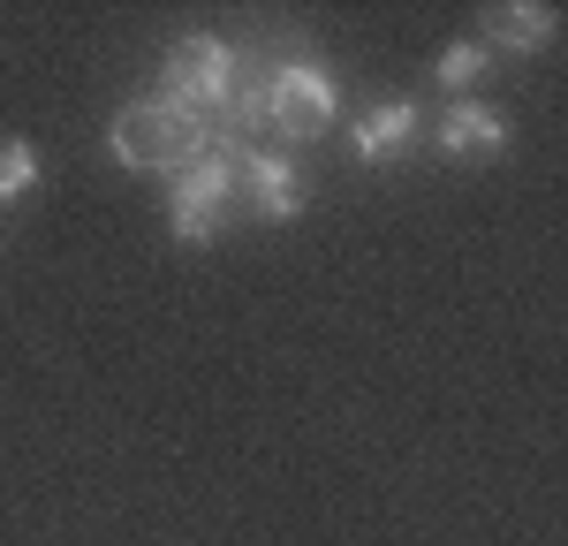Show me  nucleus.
<instances>
[{
  "label": "nucleus",
  "mask_w": 568,
  "mask_h": 546,
  "mask_svg": "<svg viewBox=\"0 0 568 546\" xmlns=\"http://www.w3.org/2000/svg\"><path fill=\"white\" fill-rule=\"evenodd\" d=\"M235 114H251V122H265L273 136L304 144V136H318L334 114H342V84H334V69H326V61L288 53V61H273V69H265L258 91H243V99H235Z\"/></svg>",
  "instance_id": "1"
},
{
  "label": "nucleus",
  "mask_w": 568,
  "mask_h": 546,
  "mask_svg": "<svg viewBox=\"0 0 568 546\" xmlns=\"http://www.w3.org/2000/svg\"><path fill=\"white\" fill-rule=\"evenodd\" d=\"M106 144H114V160H122V168H144V175H182L190 160H205V152H213L205 114L168 107V99H130V107L106 122Z\"/></svg>",
  "instance_id": "2"
},
{
  "label": "nucleus",
  "mask_w": 568,
  "mask_h": 546,
  "mask_svg": "<svg viewBox=\"0 0 568 546\" xmlns=\"http://www.w3.org/2000/svg\"><path fill=\"white\" fill-rule=\"evenodd\" d=\"M160 99H168V107H190V114L235 107V46L213 39V31L175 39V53H168V91H160Z\"/></svg>",
  "instance_id": "3"
},
{
  "label": "nucleus",
  "mask_w": 568,
  "mask_h": 546,
  "mask_svg": "<svg viewBox=\"0 0 568 546\" xmlns=\"http://www.w3.org/2000/svg\"><path fill=\"white\" fill-rule=\"evenodd\" d=\"M227 198H235V152L213 144L205 160H190V168L175 175V205H168L175 243H213L220 221H227Z\"/></svg>",
  "instance_id": "4"
},
{
  "label": "nucleus",
  "mask_w": 568,
  "mask_h": 546,
  "mask_svg": "<svg viewBox=\"0 0 568 546\" xmlns=\"http://www.w3.org/2000/svg\"><path fill=\"white\" fill-rule=\"evenodd\" d=\"M235 182L251 190L258 221H296L304 213V175L288 152H235Z\"/></svg>",
  "instance_id": "5"
},
{
  "label": "nucleus",
  "mask_w": 568,
  "mask_h": 546,
  "mask_svg": "<svg viewBox=\"0 0 568 546\" xmlns=\"http://www.w3.org/2000/svg\"><path fill=\"white\" fill-rule=\"evenodd\" d=\"M433 144L447 160H493V152H508V122L485 99H447V114L433 122Z\"/></svg>",
  "instance_id": "6"
},
{
  "label": "nucleus",
  "mask_w": 568,
  "mask_h": 546,
  "mask_svg": "<svg viewBox=\"0 0 568 546\" xmlns=\"http://www.w3.org/2000/svg\"><path fill=\"white\" fill-rule=\"evenodd\" d=\"M417 107L409 99H387V107H364L356 114V130H349V152L364 160V168H387V160H402L409 144H417Z\"/></svg>",
  "instance_id": "7"
},
{
  "label": "nucleus",
  "mask_w": 568,
  "mask_h": 546,
  "mask_svg": "<svg viewBox=\"0 0 568 546\" xmlns=\"http://www.w3.org/2000/svg\"><path fill=\"white\" fill-rule=\"evenodd\" d=\"M485 53H538V46L561 31V16L554 8H538V0H516V8H485Z\"/></svg>",
  "instance_id": "8"
},
{
  "label": "nucleus",
  "mask_w": 568,
  "mask_h": 546,
  "mask_svg": "<svg viewBox=\"0 0 568 546\" xmlns=\"http://www.w3.org/2000/svg\"><path fill=\"white\" fill-rule=\"evenodd\" d=\"M485 69H493V53H485L478 39H455V46L433 61V84H439V91H463V99H478Z\"/></svg>",
  "instance_id": "9"
},
{
  "label": "nucleus",
  "mask_w": 568,
  "mask_h": 546,
  "mask_svg": "<svg viewBox=\"0 0 568 546\" xmlns=\"http://www.w3.org/2000/svg\"><path fill=\"white\" fill-rule=\"evenodd\" d=\"M31 190H39V152H31L23 136H8V144H0V205L31 198Z\"/></svg>",
  "instance_id": "10"
}]
</instances>
